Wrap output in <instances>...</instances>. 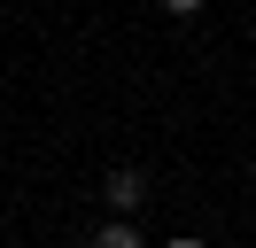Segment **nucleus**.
<instances>
[{
  "label": "nucleus",
  "instance_id": "1",
  "mask_svg": "<svg viewBox=\"0 0 256 248\" xmlns=\"http://www.w3.org/2000/svg\"><path fill=\"white\" fill-rule=\"evenodd\" d=\"M140 202H148V170H140V163H124V170H109V210H116V217H132V210H140Z\"/></svg>",
  "mask_w": 256,
  "mask_h": 248
},
{
  "label": "nucleus",
  "instance_id": "4",
  "mask_svg": "<svg viewBox=\"0 0 256 248\" xmlns=\"http://www.w3.org/2000/svg\"><path fill=\"white\" fill-rule=\"evenodd\" d=\"M163 248H210V240H194V232H171V240H163Z\"/></svg>",
  "mask_w": 256,
  "mask_h": 248
},
{
  "label": "nucleus",
  "instance_id": "2",
  "mask_svg": "<svg viewBox=\"0 0 256 248\" xmlns=\"http://www.w3.org/2000/svg\"><path fill=\"white\" fill-rule=\"evenodd\" d=\"M94 248H140V232L116 217V225H101V232H94Z\"/></svg>",
  "mask_w": 256,
  "mask_h": 248
},
{
  "label": "nucleus",
  "instance_id": "3",
  "mask_svg": "<svg viewBox=\"0 0 256 248\" xmlns=\"http://www.w3.org/2000/svg\"><path fill=\"white\" fill-rule=\"evenodd\" d=\"M163 8H171V16H202V0H163Z\"/></svg>",
  "mask_w": 256,
  "mask_h": 248
}]
</instances>
